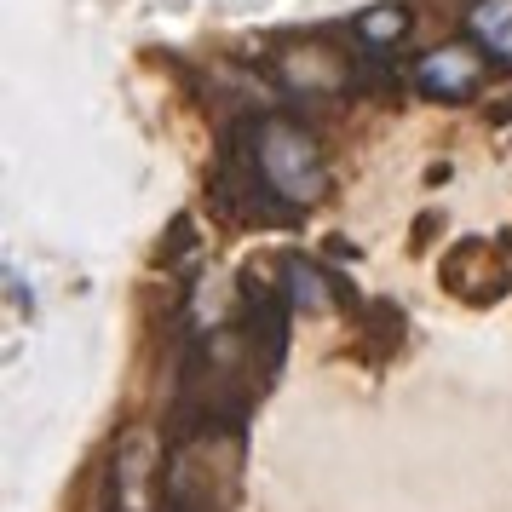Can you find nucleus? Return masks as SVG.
Masks as SVG:
<instances>
[{"mask_svg":"<svg viewBox=\"0 0 512 512\" xmlns=\"http://www.w3.org/2000/svg\"><path fill=\"white\" fill-rule=\"evenodd\" d=\"M248 156H254L259 185L271 190L277 202H288V208H311V202H323L328 162H323V144L311 139V127H300V121H288V116L254 121V133H248Z\"/></svg>","mask_w":512,"mask_h":512,"instance_id":"1","label":"nucleus"},{"mask_svg":"<svg viewBox=\"0 0 512 512\" xmlns=\"http://www.w3.org/2000/svg\"><path fill=\"white\" fill-rule=\"evenodd\" d=\"M507 259L489 248L484 236H466L443 254V288L455 294L461 305H495L507 294Z\"/></svg>","mask_w":512,"mask_h":512,"instance_id":"2","label":"nucleus"},{"mask_svg":"<svg viewBox=\"0 0 512 512\" xmlns=\"http://www.w3.org/2000/svg\"><path fill=\"white\" fill-rule=\"evenodd\" d=\"M277 81L288 87V93H300V98H334V93H346V52H334L323 47V41H300V47H288L277 52Z\"/></svg>","mask_w":512,"mask_h":512,"instance_id":"3","label":"nucleus"},{"mask_svg":"<svg viewBox=\"0 0 512 512\" xmlns=\"http://www.w3.org/2000/svg\"><path fill=\"white\" fill-rule=\"evenodd\" d=\"M415 87L426 98H443V104H461L484 87V58L472 47H432L415 64Z\"/></svg>","mask_w":512,"mask_h":512,"instance_id":"4","label":"nucleus"},{"mask_svg":"<svg viewBox=\"0 0 512 512\" xmlns=\"http://www.w3.org/2000/svg\"><path fill=\"white\" fill-rule=\"evenodd\" d=\"M466 29H472V41L489 58L512 64V0H472L466 6Z\"/></svg>","mask_w":512,"mask_h":512,"instance_id":"5","label":"nucleus"},{"mask_svg":"<svg viewBox=\"0 0 512 512\" xmlns=\"http://www.w3.org/2000/svg\"><path fill=\"white\" fill-rule=\"evenodd\" d=\"M409 24H415V12L403 6V0H380V6H369V12H357V41L374 52H392L403 35H409Z\"/></svg>","mask_w":512,"mask_h":512,"instance_id":"6","label":"nucleus"},{"mask_svg":"<svg viewBox=\"0 0 512 512\" xmlns=\"http://www.w3.org/2000/svg\"><path fill=\"white\" fill-rule=\"evenodd\" d=\"M288 294H294V305H300V311H323L328 305V294H323V277H317V271H311V265H288Z\"/></svg>","mask_w":512,"mask_h":512,"instance_id":"7","label":"nucleus"}]
</instances>
